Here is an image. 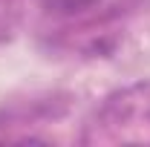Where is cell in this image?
<instances>
[{
    "label": "cell",
    "instance_id": "obj_1",
    "mask_svg": "<svg viewBox=\"0 0 150 147\" xmlns=\"http://www.w3.org/2000/svg\"><path fill=\"white\" fill-rule=\"evenodd\" d=\"M93 3H98V0H43V6H46L49 12H58V15H75V12H84V9H90Z\"/></svg>",
    "mask_w": 150,
    "mask_h": 147
}]
</instances>
